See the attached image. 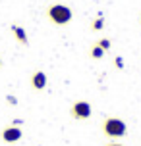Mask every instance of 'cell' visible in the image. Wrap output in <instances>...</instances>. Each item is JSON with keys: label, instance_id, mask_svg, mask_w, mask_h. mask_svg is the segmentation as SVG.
<instances>
[{"label": "cell", "instance_id": "6da1fadb", "mask_svg": "<svg viewBox=\"0 0 141 146\" xmlns=\"http://www.w3.org/2000/svg\"><path fill=\"white\" fill-rule=\"evenodd\" d=\"M46 17L54 25H68V23L72 21V17H74V12H72L70 6L56 2V4H50V6L46 8Z\"/></svg>", "mask_w": 141, "mask_h": 146}, {"label": "cell", "instance_id": "7a4b0ae2", "mask_svg": "<svg viewBox=\"0 0 141 146\" xmlns=\"http://www.w3.org/2000/svg\"><path fill=\"white\" fill-rule=\"evenodd\" d=\"M103 133L108 139H122L128 133V125L120 117H106L103 121Z\"/></svg>", "mask_w": 141, "mask_h": 146}, {"label": "cell", "instance_id": "3957f363", "mask_svg": "<svg viewBox=\"0 0 141 146\" xmlns=\"http://www.w3.org/2000/svg\"><path fill=\"white\" fill-rule=\"evenodd\" d=\"M70 113H72V117L77 119V121H85V119H89V117H91L93 108H91V104L87 102V100H77V102L72 104Z\"/></svg>", "mask_w": 141, "mask_h": 146}, {"label": "cell", "instance_id": "277c9868", "mask_svg": "<svg viewBox=\"0 0 141 146\" xmlns=\"http://www.w3.org/2000/svg\"><path fill=\"white\" fill-rule=\"evenodd\" d=\"M0 137H2V140H4V142L14 144V142H17V140L23 137V131L19 129V127H15V125H8V127H4V129H2Z\"/></svg>", "mask_w": 141, "mask_h": 146}, {"label": "cell", "instance_id": "5b68a950", "mask_svg": "<svg viewBox=\"0 0 141 146\" xmlns=\"http://www.w3.org/2000/svg\"><path fill=\"white\" fill-rule=\"evenodd\" d=\"M46 83H48V79H46V73L45 71H35L33 75H31V87L35 88V90H45Z\"/></svg>", "mask_w": 141, "mask_h": 146}, {"label": "cell", "instance_id": "8992f818", "mask_svg": "<svg viewBox=\"0 0 141 146\" xmlns=\"http://www.w3.org/2000/svg\"><path fill=\"white\" fill-rule=\"evenodd\" d=\"M10 29H12L15 40H17L19 44H23V46H27V44H29V36H27V33H25V29H23L21 25H12Z\"/></svg>", "mask_w": 141, "mask_h": 146}, {"label": "cell", "instance_id": "52a82bcc", "mask_svg": "<svg viewBox=\"0 0 141 146\" xmlns=\"http://www.w3.org/2000/svg\"><path fill=\"white\" fill-rule=\"evenodd\" d=\"M104 56V50L103 48H101V46H99V44H93V46H91V58H95V60H101Z\"/></svg>", "mask_w": 141, "mask_h": 146}, {"label": "cell", "instance_id": "ba28073f", "mask_svg": "<svg viewBox=\"0 0 141 146\" xmlns=\"http://www.w3.org/2000/svg\"><path fill=\"white\" fill-rule=\"evenodd\" d=\"M103 27H104V19L101 17V15H99L97 19H93V23H91V29L93 31H101Z\"/></svg>", "mask_w": 141, "mask_h": 146}, {"label": "cell", "instance_id": "9c48e42d", "mask_svg": "<svg viewBox=\"0 0 141 146\" xmlns=\"http://www.w3.org/2000/svg\"><path fill=\"white\" fill-rule=\"evenodd\" d=\"M97 44H99V46H101L104 52L110 50V40H108V38H99V40H97Z\"/></svg>", "mask_w": 141, "mask_h": 146}, {"label": "cell", "instance_id": "30bf717a", "mask_svg": "<svg viewBox=\"0 0 141 146\" xmlns=\"http://www.w3.org/2000/svg\"><path fill=\"white\" fill-rule=\"evenodd\" d=\"M6 102L12 104V106H15V104H17V98H15V96H12V94H8L6 96Z\"/></svg>", "mask_w": 141, "mask_h": 146}, {"label": "cell", "instance_id": "8fae6325", "mask_svg": "<svg viewBox=\"0 0 141 146\" xmlns=\"http://www.w3.org/2000/svg\"><path fill=\"white\" fill-rule=\"evenodd\" d=\"M114 62H116V67H118V69H124V60L120 58V56H118L116 60H114Z\"/></svg>", "mask_w": 141, "mask_h": 146}, {"label": "cell", "instance_id": "7c38bea8", "mask_svg": "<svg viewBox=\"0 0 141 146\" xmlns=\"http://www.w3.org/2000/svg\"><path fill=\"white\" fill-rule=\"evenodd\" d=\"M21 123H23V119H14V121H12V125H15V127H19Z\"/></svg>", "mask_w": 141, "mask_h": 146}, {"label": "cell", "instance_id": "4fadbf2b", "mask_svg": "<svg viewBox=\"0 0 141 146\" xmlns=\"http://www.w3.org/2000/svg\"><path fill=\"white\" fill-rule=\"evenodd\" d=\"M106 146H124V144H118V142H110V144H106Z\"/></svg>", "mask_w": 141, "mask_h": 146}, {"label": "cell", "instance_id": "5bb4252c", "mask_svg": "<svg viewBox=\"0 0 141 146\" xmlns=\"http://www.w3.org/2000/svg\"><path fill=\"white\" fill-rule=\"evenodd\" d=\"M0 67H2V60H0Z\"/></svg>", "mask_w": 141, "mask_h": 146}, {"label": "cell", "instance_id": "9a60e30c", "mask_svg": "<svg viewBox=\"0 0 141 146\" xmlns=\"http://www.w3.org/2000/svg\"><path fill=\"white\" fill-rule=\"evenodd\" d=\"M139 21H141V17H139Z\"/></svg>", "mask_w": 141, "mask_h": 146}]
</instances>
